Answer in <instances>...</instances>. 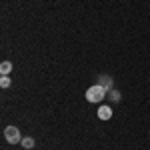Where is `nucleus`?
I'll list each match as a JSON object with an SVG mask.
<instances>
[{"mask_svg": "<svg viewBox=\"0 0 150 150\" xmlns=\"http://www.w3.org/2000/svg\"><path fill=\"white\" fill-rule=\"evenodd\" d=\"M112 100H120V94L116 92V90H112Z\"/></svg>", "mask_w": 150, "mask_h": 150, "instance_id": "8", "label": "nucleus"}, {"mask_svg": "<svg viewBox=\"0 0 150 150\" xmlns=\"http://www.w3.org/2000/svg\"><path fill=\"white\" fill-rule=\"evenodd\" d=\"M22 146L24 148H32V146H34V138H30V136L22 138Z\"/></svg>", "mask_w": 150, "mask_h": 150, "instance_id": "6", "label": "nucleus"}, {"mask_svg": "<svg viewBox=\"0 0 150 150\" xmlns=\"http://www.w3.org/2000/svg\"><path fill=\"white\" fill-rule=\"evenodd\" d=\"M100 86H102L104 90H110V88H112V78H110V76H106V74L100 76Z\"/></svg>", "mask_w": 150, "mask_h": 150, "instance_id": "4", "label": "nucleus"}, {"mask_svg": "<svg viewBox=\"0 0 150 150\" xmlns=\"http://www.w3.org/2000/svg\"><path fill=\"white\" fill-rule=\"evenodd\" d=\"M10 72H12V62H2L0 64V74L2 76H8Z\"/></svg>", "mask_w": 150, "mask_h": 150, "instance_id": "5", "label": "nucleus"}, {"mask_svg": "<svg viewBox=\"0 0 150 150\" xmlns=\"http://www.w3.org/2000/svg\"><path fill=\"white\" fill-rule=\"evenodd\" d=\"M106 96V90H104L100 84H94L86 90V100L88 102H102V98Z\"/></svg>", "mask_w": 150, "mask_h": 150, "instance_id": "1", "label": "nucleus"}, {"mask_svg": "<svg viewBox=\"0 0 150 150\" xmlns=\"http://www.w3.org/2000/svg\"><path fill=\"white\" fill-rule=\"evenodd\" d=\"M4 138H6V142H10V144H18V142H22L20 132H18V128H16V126H6V128H4Z\"/></svg>", "mask_w": 150, "mask_h": 150, "instance_id": "2", "label": "nucleus"}, {"mask_svg": "<svg viewBox=\"0 0 150 150\" xmlns=\"http://www.w3.org/2000/svg\"><path fill=\"white\" fill-rule=\"evenodd\" d=\"M98 116H100L102 120H110V118H112V108H110V106H100V108H98Z\"/></svg>", "mask_w": 150, "mask_h": 150, "instance_id": "3", "label": "nucleus"}, {"mask_svg": "<svg viewBox=\"0 0 150 150\" xmlns=\"http://www.w3.org/2000/svg\"><path fill=\"white\" fill-rule=\"evenodd\" d=\"M0 86H2V88H8V86H10V78H8V76H2V78H0Z\"/></svg>", "mask_w": 150, "mask_h": 150, "instance_id": "7", "label": "nucleus"}]
</instances>
